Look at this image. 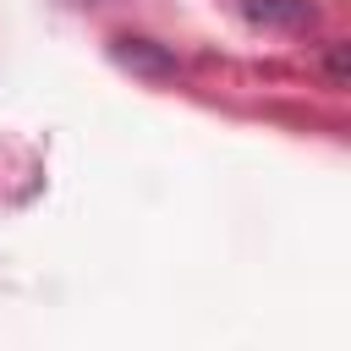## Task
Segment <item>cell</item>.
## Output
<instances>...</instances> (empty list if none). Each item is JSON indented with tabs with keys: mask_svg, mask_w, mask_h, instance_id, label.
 I'll list each match as a JSON object with an SVG mask.
<instances>
[{
	"mask_svg": "<svg viewBox=\"0 0 351 351\" xmlns=\"http://www.w3.org/2000/svg\"><path fill=\"white\" fill-rule=\"evenodd\" d=\"M115 60L132 66V71H143V77H170L176 71V60L159 44H148V38H115Z\"/></svg>",
	"mask_w": 351,
	"mask_h": 351,
	"instance_id": "1",
	"label": "cell"
},
{
	"mask_svg": "<svg viewBox=\"0 0 351 351\" xmlns=\"http://www.w3.org/2000/svg\"><path fill=\"white\" fill-rule=\"evenodd\" d=\"M329 82H335V88H346V44H335V49H329Z\"/></svg>",
	"mask_w": 351,
	"mask_h": 351,
	"instance_id": "3",
	"label": "cell"
},
{
	"mask_svg": "<svg viewBox=\"0 0 351 351\" xmlns=\"http://www.w3.org/2000/svg\"><path fill=\"white\" fill-rule=\"evenodd\" d=\"M247 16L274 22V27H302V22H313V5L307 0H247Z\"/></svg>",
	"mask_w": 351,
	"mask_h": 351,
	"instance_id": "2",
	"label": "cell"
}]
</instances>
